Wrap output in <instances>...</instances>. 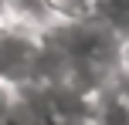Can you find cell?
Segmentation results:
<instances>
[{
    "instance_id": "obj_1",
    "label": "cell",
    "mask_w": 129,
    "mask_h": 125,
    "mask_svg": "<svg viewBox=\"0 0 129 125\" xmlns=\"http://www.w3.org/2000/svg\"><path fill=\"white\" fill-rule=\"evenodd\" d=\"M41 51H44L41 31H34V27L20 24L0 10V88L4 91L14 95L34 85Z\"/></svg>"
},
{
    "instance_id": "obj_3",
    "label": "cell",
    "mask_w": 129,
    "mask_h": 125,
    "mask_svg": "<svg viewBox=\"0 0 129 125\" xmlns=\"http://www.w3.org/2000/svg\"><path fill=\"white\" fill-rule=\"evenodd\" d=\"M7 101H10V91H4V88H0V112H4V105Z\"/></svg>"
},
{
    "instance_id": "obj_2",
    "label": "cell",
    "mask_w": 129,
    "mask_h": 125,
    "mask_svg": "<svg viewBox=\"0 0 129 125\" xmlns=\"http://www.w3.org/2000/svg\"><path fill=\"white\" fill-rule=\"evenodd\" d=\"M112 91H116V98L122 101L126 112H129V74H122V71L116 74V81H112Z\"/></svg>"
}]
</instances>
